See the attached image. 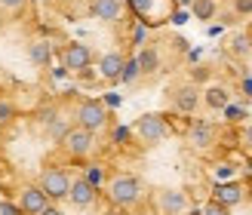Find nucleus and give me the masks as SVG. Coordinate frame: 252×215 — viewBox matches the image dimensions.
Listing matches in <instances>:
<instances>
[{
    "label": "nucleus",
    "mask_w": 252,
    "mask_h": 215,
    "mask_svg": "<svg viewBox=\"0 0 252 215\" xmlns=\"http://www.w3.org/2000/svg\"><path fill=\"white\" fill-rule=\"evenodd\" d=\"M142 191H145V184L135 179V175H117V179H111L108 184V200L114 206L126 209V206H132L142 200Z\"/></svg>",
    "instance_id": "obj_1"
},
{
    "label": "nucleus",
    "mask_w": 252,
    "mask_h": 215,
    "mask_svg": "<svg viewBox=\"0 0 252 215\" xmlns=\"http://www.w3.org/2000/svg\"><path fill=\"white\" fill-rule=\"evenodd\" d=\"M132 132L138 135V142L148 145V148H154L160 142H166V135H169V123L160 117V114H142L135 123H132Z\"/></svg>",
    "instance_id": "obj_2"
},
{
    "label": "nucleus",
    "mask_w": 252,
    "mask_h": 215,
    "mask_svg": "<svg viewBox=\"0 0 252 215\" xmlns=\"http://www.w3.org/2000/svg\"><path fill=\"white\" fill-rule=\"evenodd\" d=\"M74 120H77V126H83V129L90 132H98L108 126V111L102 102H93V98H86V102L77 105V111H74Z\"/></svg>",
    "instance_id": "obj_3"
},
{
    "label": "nucleus",
    "mask_w": 252,
    "mask_h": 215,
    "mask_svg": "<svg viewBox=\"0 0 252 215\" xmlns=\"http://www.w3.org/2000/svg\"><path fill=\"white\" fill-rule=\"evenodd\" d=\"M62 148H65L71 157L83 160V157H90L93 148H95V132L83 129V126H71V129L65 132V138H62Z\"/></svg>",
    "instance_id": "obj_4"
},
{
    "label": "nucleus",
    "mask_w": 252,
    "mask_h": 215,
    "mask_svg": "<svg viewBox=\"0 0 252 215\" xmlns=\"http://www.w3.org/2000/svg\"><path fill=\"white\" fill-rule=\"evenodd\" d=\"M40 187H43V194L49 200H65L68 187H71V179H68V172L62 166H46L40 172Z\"/></svg>",
    "instance_id": "obj_5"
},
{
    "label": "nucleus",
    "mask_w": 252,
    "mask_h": 215,
    "mask_svg": "<svg viewBox=\"0 0 252 215\" xmlns=\"http://www.w3.org/2000/svg\"><path fill=\"white\" fill-rule=\"evenodd\" d=\"M53 200H49L46 194H43V187L40 184H25L22 191H19V209H22V215H40Z\"/></svg>",
    "instance_id": "obj_6"
},
{
    "label": "nucleus",
    "mask_w": 252,
    "mask_h": 215,
    "mask_svg": "<svg viewBox=\"0 0 252 215\" xmlns=\"http://www.w3.org/2000/svg\"><path fill=\"white\" fill-rule=\"evenodd\" d=\"M90 61H93V49L86 43H68L65 49H62V65H65V71H71V74L86 71Z\"/></svg>",
    "instance_id": "obj_7"
},
{
    "label": "nucleus",
    "mask_w": 252,
    "mask_h": 215,
    "mask_svg": "<svg viewBox=\"0 0 252 215\" xmlns=\"http://www.w3.org/2000/svg\"><path fill=\"white\" fill-rule=\"evenodd\" d=\"M154 203L163 215H182V212H188V194L175 191V187H163V191H157Z\"/></svg>",
    "instance_id": "obj_8"
},
{
    "label": "nucleus",
    "mask_w": 252,
    "mask_h": 215,
    "mask_svg": "<svg viewBox=\"0 0 252 215\" xmlns=\"http://www.w3.org/2000/svg\"><path fill=\"white\" fill-rule=\"evenodd\" d=\"M95 194H98V187L90 179H77V182H71V187H68V200H71L74 206H80V209L93 206L95 203Z\"/></svg>",
    "instance_id": "obj_9"
},
{
    "label": "nucleus",
    "mask_w": 252,
    "mask_h": 215,
    "mask_svg": "<svg viewBox=\"0 0 252 215\" xmlns=\"http://www.w3.org/2000/svg\"><path fill=\"white\" fill-rule=\"evenodd\" d=\"M172 105L175 111H182V114H194L197 105H200V90L194 83H182V86H175V92H172Z\"/></svg>",
    "instance_id": "obj_10"
},
{
    "label": "nucleus",
    "mask_w": 252,
    "mask_h": 215,
    "mask_svg": "<svg viewBox=\"0 0 252 215\" xmlns=\"http://www.w3.org/2000/svg\"><path fill=\"white\" fill-rule=\"evenodd\" d=\"M212 200L231 209V206H240L243 200H246V191H243V184H237V182H231V184H219L216 194H212Z\"/></svg>",
    "instance_id": "obj_11"
},
{
    "label": "nucleus",
    "mask_w": 252,
    "mask_h": 215,
    "mask_svg": "<svg viewBox=\"0 0 252 215\" xmlns=\"http://www.w3.org/2000/svg\"><path fill=\"white\" fill-rule=\"evenodd\" d=\"M188 138H191V145H194L197 151H206L212 142H216V126L206 123V120H197V123H191V132H188Z\"/></svg>",
    "instance_id": "obj_12"
},
{
    "label": "nucleus",
    "mask_w": 252,
    "mask_h": 215,
    "mask_svg": "<svg viewBox=\"0 0 252 215\" xmlns=\"http://www.w3.org/2000/svg\"><path fill=\"white\" fill-rule=\"evenodd\" d=\"M90 16L98 22H117L120 19V0H90Z\"/></svg>",
    "instance_id": "obj_13"
},
{
    "label": "nucleus",
    "mask_w": 252,
    "mask_h": 215,
    "mask_svg": "<svg viewBox=\"0 0 252 215\" xmlns=\"http://www.w3.org/2000/svg\"><path fill=\"white\" fill-rule=\"evenodd\" d=\"M123 56L120 53H105L98 59V74H102L105 80H120V71H123Z\"/></svg>",
    "instance_id": "obj_14"
},
{
    "label": "nucleus",
    "mask_w": 252,
    "mask_h": 215,
    "mask_svg": "<svg viewBox=\"0 0 252 215\" xmlns=\"http://www.w3.org/2000/svg\"><path fill=\"white\" fill-rule=\"evenodd\" d=\"M135 61H138V68H142L145 77H151V74L160 71V56H157L154 46H142V49H138V56H135Z\"/></svg>",
    "instance_id": "obj_15"
},
{
    "label": "nucleus",
    "mask_w": 252,
    "mask_h": 215,
    "mask_svg": "<svg viewBox=\"0 0 252 215\" xmlns=\"http://www.w3.org/2000/svg\"><path fill=\"white\" fill-rule=\"evenodd\" d=\"M28 59L37 68H49V61H53V46L46 40H34V43H28Z\"/></svg>",
    "instance_id": "obj_16"
},
{
    "label": "nucleus",
    "mask_w": 252,
    "mask_h": 215,
    "mask_svg": "<svg viewBox=\"0 0 252 215\" xmlns=\"http://www.w3.org/2000/svg\"><path fill=\"white\" fill-rule=\"evenodd\" d=\"M129 3H132V9L138 12V16H142L145 25H151V22H163V12L154 6L157 0H129Z\"/></svg>",
    "instance_id": "obj_17"
},
{
    "label": "nucleus",
    "mask_w": 252,
    "mask_h": 215,
    "mask_svg": "<svg viewBox=\"0 0 252 215\" xmlns=\"http://www.w3.org/2000/svg\"><path fill=\"white\" fill-rule=\"evenodd\" d=\"M228 53L237 56V59H249L252 56V37L249 34H237L234 40L228 43Z\"/></svg>",
    "instance_id": "obj_18"
},
{
    "label": "nucleus",
    "mask_w": 252,
    "mask_h": 215,
    "mask_svg": "<svg viewBox=\"0 0 252 215\" xmlns=\"http://www.w3.org/2000/svg\"><path fill=\"white\" fill-rule=\"evenodd\" d=\"M203 102L212 111H221L224 105H228V90H224V86H209V90L203 92Z\"/></svg>",
    "instance_id": "obj_19"
},
{
    "label": "nucleus",
    "mask_w": 252,
    "mask_h": 215,
    "mask_svg": "<svg viewBox=\"0 0 252 215\" xmlns=\"http://www.w3.org/2000/svg\"><path fill=\"white\" fill-rule=\"evenodd\" d=\"M194 19H203V22H209V19H216V0H194Z\"/></svg>",
    "instance_id": "obj_20"
},
{
    "label": "nucleus",
    "mask_w": 252,
    "mask_h": 215,
    "mask_svg": "<svg viewBox=\"0 0 252 215\" xmlns=\"http://www.w3.org/2000/svg\"><path fill=\"white\" fill-rule=\"evenodd\" d=\"M71 129V126L65 123V117H59V114H53V117L46 120V132L56 138V142H62V138H65V132Z\"/></svg>",
    "instance_id": "obj_21"
},
{
    "label": "nucleus",
    "mask_w": 252,
    "mask_h": 215,
    "mask_svg": "<svg viewBox=\"0 0 252 215\" xmlns=\"http://www.w3.org/2000/svg\"><path fill=\"white\" fill-rule=\"evenodd\" d=\"M138 77H142L138 61H135V59H126V61H123V71H120V80H123V83H135Z\"/></svg>",
    "instance_id": "obj_22"
},
{
    "label": "nucleus",
    "mask_w": 252,
    "mask_h": 215,
    "mask_svg": "<svg viewBox=\"0 0 252 215\" xmlns=\"http://www.w3.org/2000/svg\"><path fill=\"white\" fill-rule=\"evenodd\" d=\"M145 37H148V25L138 22L135 28H132V43H135V46H145Z\"/></svg>",
    "instance_id": "obj_23"
},
{
    "label": "nucleus",
    "mask_w": 252,
    "mask_h": 215,
    "mask_svg": "<svg viewBox=\"0 0 252 215\" xmlns=\"http://www.w3.org/2000/svg\"><path fill=\"white\" fill-rule=\"evenodd\" d=\"M200 215H228V206H221V203L212 200V203H206L203 209H200Z\"/></svg>",
    "instance_id": "obj_24"
},
{
    "label": "nucleus",
    "mask_w": 252,
    "mask_h": 215,
    "mask_svg": "<svg viewBox=\"0 0 252 215\" xmlns=\"http://www.w3.org/2000/svg\"><path fill=\"white\" fill-rule=\"evenodd\" d=\"M25 3H28V0H0V9L3 12H19Z\"/></svg>",
    "instance_id": "obj_25"
},
{
    "label": "nucleus",
    "mask_w": 252,
    "mask_h": 215,
    "mask_svg": "<svg viewBox=\"0 0 252 215\" xmlns=\"http://www.w3.org/2000/svg\"><path fill=\"white\" fill-rule=\"evenodd\" d=\"M12 114H16V108H12V102H0V123H9Z\"/></svg>",
    "instance_id": "obj_26"
},
{
    "label": "nucleus",
    "mask_w": 252,
    "mask_h": 215,
    "mask_svg": "<svg viewBox=\"0 0 252 215\" xmlns=\"http://www.w3.org/2000/svg\"><path fill=\"white\" fill-rule=\"evenodd\" d=\"M234 9L240 12V16H249V12H252V0H234Z\"/></svg>",
    "instance_id": "obj_27"
},
{
    "label": "nucleus",
    "mask_w": 252,
    "mask_h": 215,
    "mask_svg": "<svg viewBox=\"0 0 252 215\" xmlns=\"http://www.w3.org/2000/svg\"><path fill=\"white\" fill-rule=\"evenodd\" d=\"M224 111H228V117H231V120H240V117H246V114H243L240 108H231V105H224Z\"/></svg>",
    "instance_id": "obj_28"
},
{
    "label": "nucleus",
    "mask_w": 252,
    "mask_h": 215,
    "mask_svg": "<svg viewBox=\"0 0 252 215\" xmlns=\"http://www.w3.org/2000/svg\"><path fill=\"white\" fill-rule=\"evenodd\" d=\"M243 145H246V148L252 151V123L246 126V132H243Z\"/></svg>",
    "instance_id": "obj_29"
},
{
    "label": "nucleus",
    "mask_w": 252,
    "mask_h": 215,
    "mask_svg": "<svg viewBox=\"0 0 252 215\" xmlns=\"http://www.w3.org/2000/svg\"><path fill=\"white\" fill-rule=\"evenodd\" d=\"M90 182L98 187V182H102V169H93V172H90Z\"/></svg>",
    "instance_id": "obj_30"
},
{
    "label": "nucleus",
    "mask_w": 252,
    "mask_h": 215,
    "mask_svg": "<svg viewBox=\"0 0 252 215\" xmlns=\"http://www.w3.org/2000/svg\"><path fill=\"white\" fill-rule=\"evenodd\" d=\"M40 215H65V212H62V209H56V206H53V203H49V206H46V209H43V212H40Z\"/></svg>",
    "instance_id": "obj_31"
},
{
    "label": "nucleus",
    "mask_w": 252,
    "mask_h": 215,
    "mask_svg": "<svg viewBox=\"0 0 252 215\" xmlns=\"http://www.w3.org/2000/svg\"><path fill=\"white\" fill-rule=\"evenodd\" d=\"M126 135H129V129H117V132H114V138H117V142H123Z\"/></svg>",
    "instance_id": "obj_32"
},
{
    "label": "nucleus",
    "mask_w": 252,
    "mask_h": 215,
    "mask_svg": "<svg viewBox=\"0 0 252 215\" xmlns=\"http://www.w3.org/2000/svg\"><path fill=\"white\" fill-rule=\"evenodd\" d=\"M0 126H3V123H0Z\"/></svg>",
    "instance_id": "obj_33"
},
{
    "label": "nucleus",
    "mask_w": 252,
    "mask_h": 215,
    "mask_svg": "<svg viewBox=\"0 0 252 215\" xmlns=\"http://www.w3.org/2000/svg\"><path fill=\"white\" fill-rule=\"evenodd\" d=\"M108 215H111V212H108Z\"/></svg>",
    "instance_id": "obj_34"
}]
</instances>
